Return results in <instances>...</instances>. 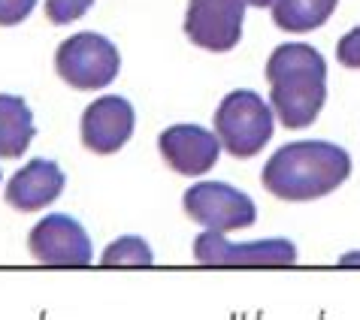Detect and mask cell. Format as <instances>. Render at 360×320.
<instances>
[{"label": "cell", "instance_id": "18", "mask_svg": "<svg viewBox=\"0 0 360 320\" xmlns=\"http://www.w3.org/2000/svg\"><path fill=\"white\" fill-rule=\"evenodd\" d=\"M245 4H252V6H257V9H264V6L273 4V0H245Z\"/></svg>", "mask_w": 360, "mask_h": 320}, {"label": "cell", "instance_id": "4", "mask_svg": "<svg viewBox=\"0 0 360 320\" xmlns=\"http://www.w3.org/2000/svg\"><path fill=\"white\" fill-rule=\"evenodd\" d=\"M122 58L118 48L100 34H76L64 39L55 52V69L70 88L76 91H94L115 82Z\"/></svg>", "mask_w": 360, "mask_h": 320}, {"label": "cell", "instance_id": "14", "mask_svg": "<svg viewBox=\"0 0 360 320\" xmlns=\"http://www.w3.org/2000/svg\"><path fill=\"white\" fill-rule=\"evenodd\" d=\"M152 248L148 242H143L139 236H122L115 239L112 245H106L100 263L103 266H148L152 263Z\"/></svg>", "mask_w": 360, "mask_h": 320}, {"label": "cell", "instance_id": "3", "mask_svg": "<svg viewBox=\"0 0 360 320\" xmlns=\"http://www.w3.org/2000/svg\"><path fill=\"white\" fill-rule=\"evenodd\" d=\"M215 136L239 160L261 154L273 136V109L255 91H230L215 109Z\"/></svg>", "mask_w": 360, "mask_h": 320}, {"label": "cell", "instance_id": "7", "mask_svg": "<svg viewBox=\"0 0 360 320\" xmlns=\"http://www.w3.org/2000/svg\"><path fill=\"white\" fill-rule=\"evenodd\" d=\"M245 0H191L185 36L206 52H230L243 36Z\"/></svg>", "mask_w": 360, "mask_h": 320}, {"label": "cell", "instance_id": "10", "mask_svg": "<svg viewBox=\"0 0 360 320\" xmlns=\"http://www.w3.org/2000/svg\"><path fill=\"white\" fill-rule=\"evenodd\" d=\"M136 115L124 97H100L82 112V142L94 154H115L134 133Z\"/></svg>", "mask_w": 360, "mask_h": 320}, {"label": "cell", "instance_id": "12", "mask_svg": "<svg viewBox=\"0 0 360 320\" xmlns=\"http://www.w3.org/2000/svg\"><path fill=\"white\" fill-rule=\"evenodd\" d=\"M34 112L15 94H0V157H22L34 139Z\"/></svg>", "mask_w": 360, "mask_h": 320}, {"label": "cell", "instance_id": "13", "mask_svg": "<svg viewBox=\"0 0 360 320\" xmlns=\"http://www.w3.org/2000/svg\"><path fill=\"white\" fill-rule=\"evenodd\" d=\"M339 0H273V22L285 34H309L327 25Z\"/></svg>", "mask_w": 360, "mask_h": 320}, {"label": "cell", "instance_id": "8", "mask_svg": "<svg viewBox=\"0 0 360 320\" xmlns=\"http://www.w3.org/2000/svg\"><path fill=\"white\" fill-rule=\"evenodd\" d=\"M27 248L43 266H88L91 263V239L82 224L70 215H46L27 239Z\"/></svg>", "mask_w": 360, "mask_h": 320}, {"label": "cell", "instance_id": "9", "mask_svg": "<svg viewBox=\"0 0 360 320\" xmlns=\"http://www.w3.org/2000/svg\"><path fill=\"white\" fill-rule=\"evenodd\" d=\"M158 148L169 169H176L179 175L197 178L218 164L221 139L200 124H173L158 136Z\"/></svg>", "mask_w": 360, "mask_h": 320}, {"label": "cell", "instance_id": "1", "mask_svg": "<svg viewBox=\"0 0 360 320\" xmlns=\"http://www.w3.org/2000/svg\"><path fill=\"white\" fill-rule=\"evenodd\" d=\"M352 175V157L324 139L288 142L266 160L261 182L273 196L285 203H309V199L333 194Z\"/></svg>", "mask_w": 360, "mask_h": 320}, {"label": "cell", "instance_id": "6", "mask_svg": "<svg viewBox=\"0 0 360 320\" xmlns=\"http://www.w3.org/2000/svg\"><path fill=\"white\" fill-rule=\"evenodd\" d=\"M194 260L203 266H291L297 260V248L288 239L230 245L224 233L206 229L194 239Z\"/></svg>", "mask_w": 360, "mask_h": 320}, {"label": "cell", "instance_id": "2", "mask_svg": "<svg viewBox=\"0 0 360 320\" xmlns=\"http://www.w3.org/2000/svg\"><path fill=\"white\" fill-rule=\"evenodd\" d=\"M269 103L288 130H303L327 100V64L309 43H285L266 61Z\"/></svg>", "mask_w": 360, "mask_h": 320}, {"label": "cell", "instance_id": "11", "mask_svg": "<svg viewBox=\"0 0 360 320\" xmlns=\"http://www.w3.org/2000/svg\"><path fill=\"white\" fill-rule=\"evenodd\" d=\"M64 191V169L55 160L34 157L6 182V203L18 212H39Z\"/></svg>", "mask_w": 360, "mask_h": 320}, {"label": "cell", "instance_id": "17", "mask_svg": "<svg viewBox=\"0 0 360 320\" xmlns=\"http://www.w3.org/2000/svg\"><path fill=\"white\" fill-rule=\"evenodd\" d=\"M336 58L339 64L348 67V69H360V27L348 31L336 46Z\"/></svg>", "mask_w": 360, "mask_h": 320}, {"label": "cell", "instance_id": "16", "mask_svg": "<svg viewBox=\"0 0 360 320\" xmlns=\"http://www.w3.org/2000/svg\"><path fill=\"white\" fill-rule=\"evenodd\" d=\"M37 0H0V27L22 25L34 13Z\"/></svg>", "mask_w": 360, "mask_h": 320}, {"label": "cell", "instance_id": "5", "mask_svg": "<svg viewBox=\"0 0 360 320\" xmlns=\"http://www.w3.org/2000/svg\"><path fill=\"white\" fill-rule=\"evenodd\" d=\"M185 215L197 221L206 229H218V233H233V229H245L257 221V208L252 196L243 194L233 185L224 182H197L182 196Z\"/></svg>", "mask_w": 360, "mask_h": 320}, {"label": "cell", "instance_id": "15", "mask_svg": "<svg viewBox=\"0 0 360 320\" xmlns=\"http://www.w3.org/2000/svg\"><path fill=\"white\" fill-rule=\"evenodd\" d=\"M94 0H46V18L52 25H70L91 9Z\"/></svg>", "mask_w": 360, "mask_h": 320}]
</instances>
